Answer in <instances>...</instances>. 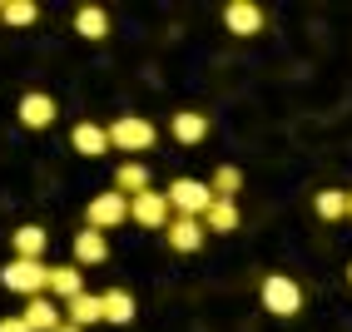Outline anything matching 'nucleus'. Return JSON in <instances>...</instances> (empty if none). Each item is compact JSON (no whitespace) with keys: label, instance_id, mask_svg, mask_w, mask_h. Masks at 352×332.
Wrapping results in <instances>:
<instances>
[{"label":"nucleus","instance_id":"obj_1","mask_svg":"<svg viewBox=\"0 0 352 332\" xmlns=\"http://www.w3.org/2000/svg\"><path fill=\"white\" fill-rule=\"evenodd\" d=\"M0 283L30 302V298H45V288H50V268L35 263V258H10V263L0 268Z\"/></svg>","mask_w":352,"mask_h":332},{"label":"nucleus","instance_id":"obj_2","mask_svg":"<svg viewBox=\"0 0 352 332\" xmlns=\"http://www.w3.org/2000/svg\"><path fill=\"white\" fill-rule=\"evenodd\" d=\"M258 298H263V307L273 318H298L302 313V288L288 278V273H268L263 288H258Z\"/></svg>","mask_w":352,"mask_h":332},{"label":"nucleus","instance_id":"obj_3","mask_svg":"<svg viewBox=\"0 0 352 332\" xmlns=\"http://www.w3.org/2000/svg\"><path fill=\"white\" fill-rule=\"evenodd\" d=\"M169 208H174V219H199L204 223V213H208V203H214V194H208V184H199V179H174L169 184Z\"/></svg>","mask_w":352,"mask_h":332},{"label":"nucleus","instance_id":"obj_4","mask_svg":"<svg viewBox=\"0 0 352 332\" xmlns=\"http://www.w3.org/2000/svg\"><path fill=\"white\" fill-rule=\"evenodd\" d=\"M154 144V124L144 120V114H120V120L109 124V149L120 154H144Z\"/></svg>","mask_w":352,"mask_h":332},{"label":"nucleus","instance_id":"obj_5","mask_svg":"<svg viewBox=\"0 0 352 332\" xmlns=\"http://www.w3.org/2000/svg\"><path fill=\"white\" fill-rule=\"evenodd\" d=\"M129 219H134L139 228H169L174 208H169V199H164V194L144 188V194H134V199H129Z\"/></svg>","mask_w":352,"mask_h":332},{"label":"nucleus","instance_id":"obj_6","mask_svg":"<svg viewBox=\"0 0 352 332\" xmlns=\"http://www.w3.org/2000/svg\"><path fill=\"white\" fill-rule=\"evenodd\" d=\"M85 219H89V228H95V233H109V228H120V223L129 219V199H124V194H100V199H89Z\"/></svg>","mask_w":352,"mask_h":332},{"label":"nucleus","instance_id":"obj_7","mask_svg":"<svg viewBox=\"0 0 352 332\" xmlns=\"http://www.w3.org/2000/svg\"><path fill=\"white\" fill-rule=\"evenodd\" d=\"M20 124H25V129H45V124H55V100H50V94H40V89H30V94H20Z\"/></svg>","mask_w":352,"mask_h":332},{"label":"nucleus","instance_id":"obj_8","mask_svg":"<svg viewBox=\"0 0 352 332\" xmlns=\"http://www.w3.org/2000/svg\"><path fill=\"white\" fill-rule=\"evenodd\" d=\"M164 239H169L174 253H199L204 239H208V228L199 219H169V228H164Z\"/></svg>","mask_w":352,"mask_h":332},{"label":"nucleus","instance_id":"obj_9","mask_svg":"<svg viewBox=\"0 0 352 332\" xmlns=\"http://www.w3.org/2000/svg\"><path fill=\"white\" fill-rule=\"evenodd\" d=\"M20 322H25L30 332H55V327L65 322V313H60V302H55L50 293H45V298H30V302H25Z\"/></svg>","mask_w":352,"mask_h":332},{"label":"nucleus","instance_id":"obj_10","mask_svg":"<svg viewBox=\"0 0 352 332\" xmlns=\"http://www.w3.org/2000/svg\"><path fill=\"white\" fill-rule=\"evenodd\" d=\"M223 25H228V35H258L263 30V10L253 0H233V5H223Z\"/></svg>","mask_w":352,"mask_h":332},{"label":"nucleus","instance_id":"obj_11","mask_svg":"<svg viewBox=\"0 0 352 332\" xmlns=\"http://www.w3.org/2000/svg\"><path fill=\"white\" fill-rule=\"evenodd\" d=\"M104 258H109V239H104V233H95V228L75 233V268H95V263H104Z\"/></svg>","mask_w":352,"mask_h":332},{"label":"nucleus","instance_id":"obj_12","mask_svg":"<svg viewBox=\"0 0 352 332\" xmlns=\"http://www.w3.org/2000/svg\"><path fill=\"white\" fill-rule=\"evenodd\" d=\"M45 243H50V233H45L40 223H20L15 233H10V248H15V258H45Z\"/></svg>","mask_w":352,"mask_h":332},{"label":"nucleus","instance_id":"obj_13","mask_svg":"<svg viewBox=\"0 0 352 332\" xmlns=\"http://www.w3.org/2000/svg\"><path fill=\"white\" fill-rule=\"evenodd\" d=\"M69 144H75V154H85V159H100L104 149H109V129L104 124H75V134H69Z\"/></svg>","mask_w":352,"mask_h":332},{"label":"nucleus","instance_id":"obj_14","mask_svg":"<svg viewBox=\"0 0 352 332\" xmlns=\"http://www.w3.org/2000/svg\"><path fill=\"white\" fill-rule=\"evenodd\" d=\"M45 293H50L55 302H69V298H80V293H85V273H80L75 263H65V268H50V288H45Z\"/></svg>","mask_w":352,"mask_h":332},{"label":"nucleus","instance_id":"obj_15","mask_svg":"<svg viewBox=\"0 0 352 332\" xmlns=\"http://www.w3.org/2000/svg\"><path fill=\"white\" fill-rule=\"evenodd\" d=\"M100 313H104V322H114V327L134 322V293H129V288H109V293H100Z\"/></svg>","mask_w":352,"mask_h":332},{"label":"nucleus","instance_id":"obj_16","mask_svg":"<svg viewBox=\"0 0 352 332\" xmlns=\"http://www.w3.org/2000/svg\"><path fill=\"white\" fill-rule=\"evenodd\" d=\"M144 188H149V164L124 159V164H120V174H114V194L134 199V194H144Z\"/></svg>","mask_w":352,"mask_h":332},{"label":"nucleus","instance_id":"obj_17","mask_svg":"<svg viewBox=\"0 0 352 332\" xmlns=\"http://www.w3.org/2000/svg\"><path fill=\"white\" fill-rule=\"evenodd\" d=\"M169 134L179 139V144H204V134H208V114H194V109H184V114H174V124H169Z\"/></svg>","mask_w":352,"mask_h":332},{"label":"nucleus","instance_id":"obj_18","mask_svg":"<svg viewBox=\"0 0 352 332\" xmlns=\"http://www.w3.org/2000/svg\"><path fill=\"white\" fill-rule=\"evenodd\" d=\"M65 322H75V327H95V322H104V313H100V298H95V293L69 298V302H65Z\"/></svg>","mask_w":352,"mask_h":332},{"label":"nucleus","instance_id":"obj_19","mask_svg":"<svg viewBox=\"0 0 352 332\" xmlns=\"http://www.w3.org/2000/svg\"><path fill=\"white\" fill-rule=\"evenodd\" d=\"M204 228L208 233H233V228H239V203H233V199H214L208 213H204Z\"/></svg>","mask_w":352,"mask_h":332},{"label":"nucleus","instance_id":"obj_20","mask_svg":"<svg viewBox=\"0 0 352 332\" xmlns=\"http://www.w3.org/2000/svg\"><path fill=\"white\" fill-rule=\"evenodd\" d=\"M75 35H85V40H104V35H109V15H104L100 5H80V15H75Z\"/></svg>","mask_w":352,"mask_h":332},{"label":"nucleus","instance_id":"obj_21","mask_svg":"<svg viewBox=\"0 0 352 332\" xmlns=\"http://www.w3.org/2000/svg\"><path fill=\"white\" fill-rule=\"evenodd\" d=\"M239 188H243V174L233 169V164H219L214 179H208V194H214V199H233Z\"/></svg>","mask_w":352,"mask_h":332},{"label":"nucleus","instance_id":"obj_22","mask_svg":"<svg viewBox=\"0 0 352 332\" xmlns=\"http://www.w3.org/2000/svg\"><path fill=\"white\" fill-rule=\"evenodd\" d=\"M313 208H318V219L338 223V219H347V194H342V188H322V194L313 199Z\"/></svg>","mask_w":352,"mask_h":332},{"label":"nucleus","instance_id":"obj_23","mask_svg":"<svg viewBox=\"0 0 352 332\" xmlns=\"http://www.w3.org/2000/svg\"><path fill=\"white\" fill-rule=\"evenodd\" d=\"M35 15H40L35 0H6V5H0V20H6V25H15V30L35 25Z\"/></svg>","mask_w":352,"mask_h":332},{"label":"nucleus","instance_id":"obj_24","mask_svg":"<svg viewBox=\"0 0 352 332\" xmlns=\"http://www.w3.org/2000/svg\"><path fill=\"white\" fill-rule=\"evenodd\" d=\"M0 332H30V327L20 322V318H6V322H0Z\"/></svg>","mask_w":352,"mask_h":332},{"label":"nucleus","instance_id":"obj_25","mask_svg":"<svg viewBox=\"0 0 352 332\" xmlns=\"http://www.w3.org/2000/svg\"><path fill=\"white\" fill-rule=\"evenodd\" d=\"M55 332H85V327H75V322H60V327H55Z\"/></svg>","mask_w":352,"mask_h":332},{"label":"nucleus","instance_id":"obj_26","mask_svg":"<svg viewBox=\"0 0 352 332\" xmlns=\"http://www.w3.org/2000/svg\"><path fill=\"white\" fill-rule=\"evenodd\" d=\"M347 219H352V188H347Z\"/></svg>","mask_w":352,"mask_h":332},{"label":"nucleus","instance_id":"obj_27","mask_svg":"<svg viewBox=\"0 0 352 332\" xmlns=\"http://www.w3.org/2000/svg\"><path fill=\"white\" fill-rule=\"evenodd\" d=\"M347 283H352V263H347Z\"/></svg>","mask_w":352,"mask_h":332}]
</instances>
